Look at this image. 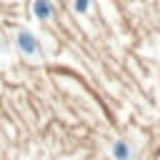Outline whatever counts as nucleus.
Masks as SVG:
<instances>
[{
	"label": "nucleus",
	"mask_w": 160,
	"mask_h": 160,
	"mask_svg": "<svg viewBox=\"0 0 160 160\" xmlns=\"http://www.w3.org/2000/svg\"><path fill=\"white\" fill-rule=\"evenodd\" d=\"M112 155H115V160H130V148H128V142L118 140V142L112 145Z\"/></svg>",
	"instance_id": "nucleus-2"
},
{
	"label": "nucleus",
	"mask_w": 160,
	"mask_h": 160,
	"mask_svg": "<svg viewBox=\"0 0 160 160\" xmlns=\"http://www.w3.org/2000/svg\"><path fill=\"white\" fill-rule=\"evenodd\" d=\"M35 15L40 18V20H45V18H50V5H48V0H35Z\"/></svg>",
	"instance_id": "nucleus-3"
},
{
	"label": "nucleus",
	"mask_w": 160,
	"mask_h": 160,
	"mask_svg": "<svg viewBox=\"0 0 160 160\" xmlns=\"http://www.w3.org/2000/svg\"><path fill=\"white\" fill-rule=\"evenodd\" d=\"M85 8H88V0H75V10L78 12H85Z\"/></svg>",
	"instance_id": "nucleus-4"
},
{
	"label": "nucleus",
	"mask_w": 160,
	"mask_h": 160,
	"mask_svg": "<svg viewBox=\"0 0 160 160\" xmlns=\"http://www.w3.org/2000/svg\"><path fill=\"white\" fill-rule=\"evenodd\" d=\"M18 45H20V50H22L25 55H35V52H38L35 38H32L28 30H20V32H18Z\"/></svg>",
	"instance_id": "nucleus-1"
}]
</instances>
